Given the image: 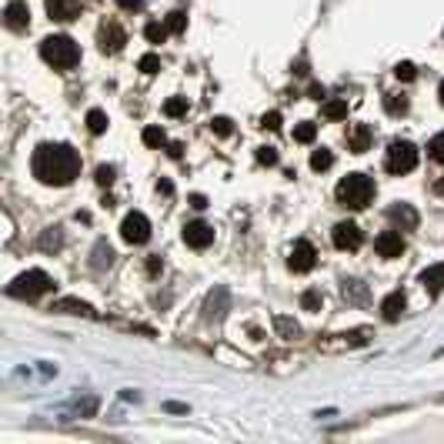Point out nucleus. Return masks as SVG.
<instances>
[{
  "instance_id": "1",
  "label": "nucleus",
  "mask_w": 444,
  "mask_h": 444,
  "mask_svg": "<svg viewBox=\"0 0 444 444\" xmlns=\"http://www.w3.org/2000/svg\"><path fill=\"white\" fill-rule=\"evenodd\" d=\"M34 178L40 184H54V187H67L70 180L80 174V154L67 144H40L34 151Z\"/></svg>"
},
{
  "instance_id": "2",
  "label": "nucleus",
  "mask_w": 444,
  "mask_h": 444,
  "mask_svg": "<svg viewBox=\"0 0 444 444\" xmlns=\"http://www.w3.org/2000/svg\"><path fill=\"white\" fill-rule=\"evenodd\" d=\"M40 57L51 63L54 70H70L80 61V47L67 34H51V37L40 40Z\"/></svg>"
},
{
  "instance_id": "3",
  "label": "nucleus",
  "mask_w": 444,
  "mask_h": 444,
  "mask_svg": "<svg viewBox=\"0 0 444 444\" xmlns=\"http://www.w3.org/2000/svg\"><path fill=\"white\" fill-rule=\"evenodd\" d=\"M334 194H338V204L351 207V211H361L374 197V180L368 174H347V178H341V184H338Z\"/></svg>"
},
{
  "instance_id": "4",
  "label": "nucleus",
  "mask_w": 444,
  "mask_h": 444,
  "mask_svg": "<svg viewBox=\"0 0 444 444\" xmlns=\"http://www.w3.org/2000/svg\"><path fill=\"white\" fill-rule=\"evenodd\" d=\"M47 291H54V278L47 271H37V267L7 284V294L11 297H24V301H37L40 294H47Z\"/></svg>"
},
{
  "instance_id": "5",
  "label": "nucleus",
  "mask_w": 444,
  "mask_h": 444,
  "mask_svg": "<svg viewBox=\"0 0 444 444\" xmlns=\"http://www.w3.org/2000/svg\"><path fill=\"white\" fill-rule=\"evenodd\" d=\"M384 167H388L391 174H407V171H414V167H418V147H414L411 140H394L391 147H388Z\"/></svg>"
},
{
  "instance_id": "6",
  "label": "nucleus",
  "mask_w": 444,
  "mask_h": 444,
  "mask_svg": "<svg viewBox=\"0 0 444 444\" xmlns=\"http://www.w3.org/2000/svg\"><path fill=\"white\" fill-rule=\"evenodd\" d=\"M121 238L127 244H144L151 238V221L140 214V211H130V214L121 221Z\"/></svg>"
},
{
  "instance_id": "7",
  "label": "nucleus",
  "mask_w": 444,
  "mask_h": 444,
  "mask_svg": "<svg viewBox=\"0 0 444 444\" xmlns=\"http://www.w3.org/2000/svg\"><path fill=\"white\" fill-rule=\"evenodd\" d=\"M331 241H334V247H341V251H357L361 241H364V234H361L357 224L341 221V224H334V230H331Z\"/></svg>"
},
{
  "instance_id": "8",
  "label": "nucleus",
  "mask_w": 444,
  "mask_h": 444,
  "mask_svg": "<svg viewBox=\"0 0 444 444\" xmlns=\"http://www.w3.org/2000/svg\"><path fill=\"white\" fill-rule=\"evenodd\" d=\"M184 241H187V247H194V251H204V247L214 244V228L204 224V221H190V224H184Z\"/></svg>"
},
{
  "instance_id": "9",
  "label": "nucleus",
  "mask_w": 444,
  "mask_h": 444,
  "mask_svg": "<svg viewBox=\"0 0 444 444\" xmlns=\"http://www.w3.org/2000/svg\"><path fill=\"white\" fill-rule=\"evenodd\" d=\"M314 261H317L314 244H311V241H297V244H294V251H291V257H288V267H291L294 274H307V271L314 267Z\"/></svg>"
},
{
  "instance_id": "10",
  "label": "nucleus",
  "mask_w": 444,
  "mask_h": 444,
  "mask_svg": "<svg viewBox=\"0 0 444 444\" xmlns=\"http://www.w3.org/2000/svg\"><path fill=\"white\" fill-rule=\"evenodd\" d=\"M97 44H101V51H104V54H117V51H121V47L127 44L124 27L114 24V20H111V24H104V27H101V34H97Z\"/></svg>"
},
{
  "instance_id": "11",
  "label": "nucleus",
  "mask_w": 444,
  "mask_h": 444,
  "mask_svg": "<svg viewBox=\"0 0 444 444\" xmlns=\"http://www.w3.org/2000/svg\"><path fill=\"white\" fill-rule=\"evenodd\" d=\"M4 24H7V30H27L30 27V7H27L24 0H11L7 4V11H4Z\"/></svg>"
},
{
  "instance_id": "12",
  "label": "nucleus",
  "mask_w": 444,
  "mask_h": 444,
  "mask_svg": "<svg viewBox=\"0 0 444 444\" xmlns=\"http://www.w3.org/2000/svg\"><path fill=\"white\" fill-rule=\"evenodd\" d=\"M374 247H378L381 257H401L405 254V238H401V230H384V234H378V241H374Z\"/></svg>"
},
{
  "instance_id": "13",
  "label": "nucleus",
  "mask_w": 444,
  "mask_h": 444,
  "mask_svg": "<svg viewBox=\"0 0 444 444\" xmlns=\"http://www.w3.org/2000/svg\"><path fill=\"white\" fill-rule=\"evenodd\" d=\"M388 221L397 230H414L418 228V211L411 204H394V207H388Z\"/></svg>"
},
{
  "instance_id": "14",
  "label": "nucleus",
  "mask_w": 444,
  "mask_h": 444,
  "mask_svg": "<svg viewBox=\"0 0 444 444\" xmlns=\"http://www.w3.org/2000/svg\"><path fill=\"white\" fill-rule=\"evenodd\" d=\"M405 307H407V297L401 291H391L384 301H381V317L384 321H401V314H405Z\"/></svg>"
},
{
  "instance_id": "15",
  "label": "nucleus",
  "mask_w": 444,
  "mask_h": 444,
  "mask_svg": "<svg viewBox=\"0 0 444 444\" xmlns=\"http://www.w3.org/2000/svg\"><path fill=\"white\" fill-rule=\"evenodd\" d=\"M51 20H74L80 13V0H47Z\"/></svg>"
},
{
  "instance_id": "16",
  "label": "nucleus",
  "mask_w": 444,
  "mask_h": 444,
  "mask_svg": "<svg viewBox=\"0 0 444 444\" xmlns=\"http://www.w3.org/2000/svg\"><path fill=\"white\" fill-rule=\"evenodd\" d=\"M274 331H278V338H284V341H297V338H301V324L288 314L274 317Z\"/></svg>"
},
{
  "instance_id": "17",
  "label": "nucleus",
  "mask_w": 444,
  "mask_h": 444,
  "mask_svg": "<svg viewBox=\"0 0 444 444\" xmlns=\"http://www.w3.org/2000/svg\"><path fill=\"white\" fill-rule=\"evenodd\" d=\"M421 284L431 294H441L444 291V264H431L428 271H421Z\"/></svg>"
},
{
  "instance_id": "18",
  "label": "nucleus",
  "mask_w": 444,
  "mask_h": 444,
  "mask_svg": "<svg viewBox=\"0 0 444 444\" xmlns=\"http://www.w3.org/2000/svg\"><path fill=\"white\" fill-rule=\"evenodd\" d=\"M51 311H57V314H94V307L84 304V301H77V297H61V301H54Z\"/></svg>"
},
{
  "instance_id": "19",
  "label": "nucleus",
  "mask_w": 444,
  "mask_h": 444,
  "mask_svg": "<svg viewBox=\"0 0 444 444\" xmlns=\"http://www.w3.org/2000/svg\"><path fill=\"white\" fill-rule=\"evenodd\" d=\"M368 144H371V127L368 124H357L354 130H351V137H347V147L354 154H364L368 151Z\"/></svg>"
},
{
  "instance_id": "20",
  "label": "nucleus",
  "mask_w": 444,
  "mask_h": 444,
  "mask_svg": "<svg viewBox=\"0 0 444 444\" xmlns=\"http://www.w3.org/2000/svg\"><path fill=\"white\" fill-rule=\"evenodd\" d=\"M90 264L97 267V271H101V267H111L114 264V247L107 241H97L94 244V261H90Z\"/></svg>"
},
{
  "instance_id": "21",
  "label": "nucleus",
  "mask_w": 444,
  "mask_h": 444,
  "mask_svg": "<svg viewBox=\"0 0 444 444\" xmlns=\"http://www.w3.org/2000/svg\"><path fill=\"white\" fill-rule=\"evenodd\" d=\"M107 124H111V121H107V114H104V111H97V107H94V111H87V130H90V134H104V130H107Z\"/></svg>"
},
{
  "instance_id": "22",
  "label": "nucleus",
  "mask_w": 444,
  "mask_h": 444,
  "mask_svg": "<svg viewBox=\"0 0 444 444\" xmlns=\"http://www.w3.org/2000/svg\"><path fill=\"white\" fill-rule=\"evenodd\" d=\"M384 111H388V114H405L407 111V97L405 94H388V97H384Z\"/></svg>"
},
{
  "instance_id": "23",
  "label": "nucleus",
  "mask_w": 444,
  "mask_h": 444,
  "mask_svg": "<svg viewBox=\"0 0 444 444\" xmlns=\"http://www.w3.org/2000/svg\"><path fill=\"white\" fill-rule=\"evenodd\" d=\"M167 34H171V30H167V24H157V20L144 27V37L151 40V44H164V40H167Z\"/></svg>"
},
{
  "instance_id": "24",
  "label": "nucleus",
  "mask_w": 444,
  "mask_h": 444,
  "mask_svg": "<svg viewBox=\"0 0 444 444\" xmlns=\"http://www.w3.org/2000/svg\"><path fill=\"white\" fill-rule=\"evenodd\" d=\"M314 137H317V124H311V121H304V124L294 127V140H301V144H311Z\"/></svg>"
},
{
  "instance_id": "25",
  "label": "nucleus",
  "mask_w": 444,
  "mask_h": 444,
  "mask_svg": "<svg viewBox=\"0 0 444 444\" xmlns=\"http://www.w3.org/2000/svg\"><path fill=\"white\" fill-rule=\"evenodd\" d=\"M164 24H167V30H171V34H180V30L187 27V13H184V11H171Z\"/></svg>"
},
{
  "instance_id": "26",
  "label": "nucleus",
  "mask_w": 444,
  "mask_h": 444,
  "mask_svg": "<svg viewBox=\"0 0 444 444\" xmlns=\"http://www.w3.org/2000/svg\"><path fill=\"white\" fill-rule=\"evenodd\" d=\"M331 164H334V154H331V151H324V147L311 154V167H314V171H328Z\"/></svg>"
},
{
  "instance_id": "27",
  "label": "nucleus",
  "mask_w": 444,
  "mask_h": 444,
  "mask_svg": "<svg viewBox=\"0 0 444 444\" xmlns=\"http://www.w3.org/2000/svg\"><path fill=\"white\" fill-rule=\"evenodd\" d=\"M164 114H167V117L187 114V97H171V101L164 104Z\"/></svg>"
},
{
  "instance_id": "28",
  "label": "nucleus",
  "mask_w": 444,
  "mask_h": 444,
  "mask_svg": "<svg viewBox=\"0 0 444 444\" xmlns=\"http://www.w3.org/2000/svg\"><path fill=\"white\" fill-rule=\"evenodd\" d=\"M61 244H63V238H61V230L57 228H51L44 238H40V247H44V251H57Z\"/></svg>"
},
{
  "instance_id": "29",
  "label": "nucleus",
  "mask_w": 444,
  "mask_h": 444,
  "mask_svg": "<svg viewBox=\"0 0 444 444\" xmlns=\"http://www.w3.org/2000/svg\"><path fill=\"white\" fill-rule=\"evenodd\" d=\"M324 114H328L331 121H341V117H347V104L344 101H328L324 104Z\"/></svg>"
},
{
  "instance_id": "30",
  "label": "nucleus",
  "mask_w": 444,
  "mask_h": 444,
  "mask_svg": "<svg viewBox=\"0 0 444 444\" xmlns=\"http://www.w3.org/2000/svg\"><path fill=\"white\" fill-rule=\"evenodd\" d=\"M137 67L144 70V74H157V70H161V57H157V54H144Z\"/></svg>"
},
{
  "instance_id": "31",
  "label": "nucleus",
  "mask_w": 444,
  "mask_h": 444,
  "mask_svg": "<svg viewBox=\"0 0 444 444\" xmlns=\"http://www.w3.org/2000/svg\"><path fill=\"white\" fill-rule=\"evenodd\" d=\"M164 130H161V127H147V130H144V144H147V147H161V144H164Z\"/></svg>"
},
{
  "instance_id": "32",
  "label": "nucleus",
  "mask_w": 444,
  "mask_h": 444,
  "mask_svg": "<svg viewBox=\"0 0 444 444\" xmlns=\"http://www.w3.org/2000/svg\"><path fill=\"white\" fill-rule=\"evenodd\" d=\"M301 307H304V311H321V291H304L301 294Z\"/></svg>"
},
{
  "instance_id": "33",
  "label": "nucleus",
  "mask_w": 444,
  "mask_h": 444,
  "mask_svg": "<svg viewBox=\"0 0 444 444\" xmlns=\"http://www.w3.org/2000/svg\"><path fill=\"white\" fill-rule=\"evenodd\" d=\"M394 74H397V80H414L418 70H414V63H411V61H401L397 67H394Z\"/></svg>"
},
{
  "instance_id": "34",
  "label": "nucleus",
  "mask_w": 444,
  "mask_h": 444,
  "mask_svg": "<svg viewBox=\"0 0 444 444\" xmlns=\"http://www.w3.org/2000/svg\"><path fill=\"white\" fill-rule=\"evenodd\" d=\"M257 164L274 167L278 164V151H274V147H257Z\"/></svg>"
},
{
  "instance_id": "35",
  "label": "nucleus",
  "mask_w": 444,
  "mask_h": 444,
  "mask_svg": "<svg viewBox=\"0 0 444 444\" xmlns=\"http://www.w3.org/2000/svg\"><path fill=\"white\" fill-rule=\"evenodd\" d=\"M211 130H214L217 137H228V134L234 130V127H230V121H228V117H214V121H211Z\"/></svg>"
},
{
  "instance_id": "36",
  "label": "nucleus",
  "mask_w": 444,
  "mask_h": 444,
  "mask_svg": "<svg viewBox=\"0 0 444 444\" xmlns=\"http://www.w3.org/2000/svg\"><path fill=\"white\" fill-rule=\"evenodd\" d=\"M428 154H431L434 161H441V164H444V134H438V137L428 144Z\"/></svg>"
},
{
  "instance_id": "37",
  "label": "nucleus",
  "mask_w": 444,
  "mask_h": 444,
  "mask_svg": "<svg viewBox=\"0 0 444 444\" xmlns=\"http://www.w3.org/2000/svg\"><path fill=\"white\" fill-rule=\"evenodd\" d=\"M114 174H117V171L111 164H101V167H97V184H101V187H107V184L114 180Z\"/></svg>"
},
{
  "instance_id": "38",
  "label": "nucleus",
  "mask_w": 444,
  "mask_h": 444,
  "mask_svg": "<svg viewBox=\"0 0 444 444\" xmlns=\"http://www.w3.org/2000/svg\"><path fill=\"white\" fill-rule=\"evenodd\" d=\"M261 127H264V130H278V127H280V114H278V111L264 114V117H261Z\"/></svg>"
},
{
  "instance_id": "39",
  "label": "nucleus",
  "mask_w": 444,
  "mask_h": 444,
  "mask_svg": "<svg viewBox=\"0 0 444 444\" xmlns=\"http://www.w3.org/2000/svg\"><path fill=\"white\" fill-rule=\"evenodd\" d=\"M117 7H124V11H144V0H117Z\"/></svg>"
},
{
  "instance_id": "40",
  "label": "nucleus",
  "mask_w": 444,
  "mask_h": 444,
  "mask_svg": "<svg viewBox=\"0 0 444 444\" xmlns=\"http://www.w3.org/2000/svg\"><path fill=\"white\" fill-rule=\"evenodd\" d=\"M307 94H311V101H324V94H328V90L321 87V84H311V90H307Z\"/></svg>"
},
{
  "instance_id": "41",
  "label": "nucleus",
  "mask_w": 444,
  "mask_h": 444,
  "mask_svg": "<svg viewBox=\"0 0 444 444\" xmlns=\"http://www.w3.org/2000/svg\"><path fill=\"white\" fill-rule=\"evenodd\" d=\"M190 204H194L197 211H204V207H207V197H204V194H194V197H190Z\"/></svg>"
},
{
  "instance_id": "42",
  "label": "nucleus",
  "mask_w": 444,
  "mask_h": 444,
  "mask_svg": "<svg viewBox=\"0 0 444 444\" xmlns=\"http://www.w3.org/2000/svg\"><path fill=\"white\" fill-rule=\"evenodd\" d=\"M161 257H151V261H147V271H151V274H157V271H161Z\"/></svg>"
},
{
  "instance_id": "43",
  "label": "nucleus",
  "mask_w": 444,
  "mask_h": 444,
  "mask_svg": "<svg viewBox=\"0 0 444 444\" xmlns=\"http://www.w3.org/2000/svg\"><path fill=\"white\" fill-rule=\"evenodd\" d=\"M434 194H444V174H441V180H434Z\"/></svg>"
},
{
  "instance_id": "44",
  "label": "nucleus",
  "mask_w": 444,
  "mask_h": 444,
  "mask_svg": "<svg viewBox=\"0 0 444 444\" xmlns=\"http://www.w3.org/2000/svg\"><path fill=\"white\" fill-rule=\"evenodd\" d=\"M438 97H441V104H444V84H441V90H438Z\"/></svg>"
},
{
  "instance_id": "45",
  "label": "nucleus",
  "mask_w": 444,
  "mask_h": 444,
  "mask_svg": "<svg viewBox=\"0 0 444 444\" xmlns=\"http://www.w3.org/2000/svg\"><path fill=\"white\" fill-rule=\"evenodd\" d=\"M441 401H444V397H441Z\"/></svg>"
}]
</instances>
